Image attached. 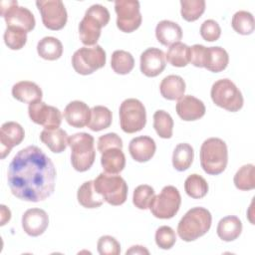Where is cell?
Returning a JSON list of instances; mask_svg holds the SVG:
<instances>
[{"instance_id": "obj_1", "label": "cell", "mask_w": 255, "mask_h": 255, "mask_svg": "<svg viewBox=\"0 0 255 255\" xmlns=\"http://www.w3.org/2000/svg\"><path fill=\"white\" fill-rule=\"evenodd\" d=\"M7 180L14 196L24 201L39 202L54 192L56 168L40 147L29 145L12 158Z\"/></svg>"}, {"instance_id": "obj_2", "label": "cell", "mask_w": 255, "mask_h": 255, "mask_svg": "<svg viewBox=\"0 0 255 255\" xmlns=\"http://www.w3.org/2000/svg\"><path fill=\"white\" fill-rule=\"evenodd\" d=\"M211 222L212 216L209 210L204 207H193L178 222L177 234L183 241H194L207 233Z\"/></svg>"}, {"instance_id": "obj_3", "label": "cell", "mask_w": 255, "mask_h": 255, "mask_svg": "<svg viewBox=\"0 0 255 255\" xmlns=\"http://www.w3.org/2000/svg\"><path fill=\"white\" fill-rule=\"evenodd\" d=\"M110 21L109 10L101 5L94 4L85 13L79 24V35L81 42L87 47L97 45L101 36V29Z\"/></svg>"}, {"instance_id": "obj_4", "label": "cell", "mask_w": 255, "mask_h": 255, "mask_svg": "<svg viewBox=\"0 0 255 255\" xmlns=\"http://www.w3.org/2000/svg\"><path fill=\"white\" fill-rule=\"evenodd\" d=\"M228 162V150L224 140L210 137L203 141L200 147V164L203 170L210 175L222 173Z\"/></svg>"}, {"instance_id": "obj_5", "label": "cell", "mask_w": 255, "mask_h": 255, "mask_svg": "<svg viewBox=\"0 0 255 255\" xmlns=\"http://www.w3.org/2000/svg\"><path fill=\"white\" fill-rule=\"evenodd\" d=\"M71 147V162L73 167L80 172L87 171L96 158L94 137L87 132L74 133L68 138Z\"/></svg>"}, {"instance_id": "obj_6", "label": "cell", "mask_w": 255, "mask_h": 255, "mask_svg": "<svg viewBox=\"0 0 255 255\" xmlns=\"http://www.w3.org/2000/svg\"><path fill=\"white\" fill-rule=\"evenodd\" d=\"M94 188L111 205H122L127 200L128 184L120 175L102 172L94 180Z\"/></svg>"}, {"instance_id": "obj_7", "label": "cell", "mask_w": 255, "mask_h": 255, "mask_svg": "<svg viewBox=\"0 0 255 255\" xmlns=\"http://www.w3.org/2000/svg\"><path fill=\"white\" fill-rule=\"evenodd\" d=\"M213 103L229 112H238L243 107V96L236 85L229 79L216 81L210 91Z\"/></svg>"}, {"instance_id": "obj_8", "label": "cell", "mask_w": 255, "mask_h": 255, "mask_svg": "<svg viewBox=\"0 0 255 255\" xmlns=\"http://www.w3.org/2000/svg\"><path fill=\"white\" fill-rule=\"evenodd\" d=\"M106 52L100 45L82 47L72 56V66L80 75H91L106 64Z\"/></svg>"}, {"instance_id": "obj_9", "label": "cell", "mask_w": 255, "mask_h": 255, "mask_svg": "<svg viewBox=\"0 0 255 255\" xmlns=\"http://www.w3.org/2000/svg\"><path fill=\"white\" fill-rule=\"evenodd\" d=\"M120 125L127 133L141 130L146 124L145 108L137 99H127L120 106Z\"/></svg>"}, {"instance_id": "obj_10", "label": "cell", "mask_w": 255, "mask_h": 255, "mask_svg": "<svg viewBox=\"0 0 255 255\" xmlns=\"http://www.w3.org/2000/svg\"><path fill=\"white\" fill-rule=\"evenodd\" d=\"M180 203L181 197L178 189L172 185H166L159 194L154 195L148 208L154 217L169 219L178 212Z\"/></svg>"}, {"instance_id": "obj_11", "label": "cell", "mask_w": 255, "mask_h": 255, "mask_svg": "<svg viewBox=\"0 0 255 255\" xmlns=\"http://www.w3.org/2000/svg\"><path fill=\"white\" fill-rule=\"evenodd\" d=\"M0 8L7 27H17L27 33L35 28L36 20L33 13L26 7L18 6L17 1H2Z\"/></svg>"}, {"instance_id": "obj_12", "label": "cell", "mask_w": 255, "mask_h": 255, "mask_svg": "<svg viewBox=\"0 0 255 255\" xmlns=\"http://www.w3.org/2000/svg\"><path fill=\"white\" fill-rule=\"evenodd\" d=\"M139 8V2L136 0H117L115 2L117 27L125 33L136 30L142 20Z\"/></svg>"}, {"instance_id": "obj_13", "label": "cell", "mask_w": 255, "mask_h": 255, "mask_svg": "<svg viewBox=\"0 0 255 255\" xmlns=\"http://www.w3.org/2000/svg\"><path fill=\"white\" fill-rule=\"evenodd\" d=\"M44 26L50 30L57 31L65 27L68 14L61 0H39L36 1Z\"/></svg>"}, {"instance_id": "obj_14", "label": "cell", "mask_w": 255, "mask_h": 255, "mask_svg": "<svg viewBox=\"0 0 255 255\" xmlns=\"http://www.w3.org/2000/svg\"><path fill=\"white\" fill-rule=\"evenodd\" d=\"M28 114L31 121L37 125L43 126L45 128H60L62 123V114L59 109L48 106L42 101L30 104Z\"/></svg>"}, {"instance_id": "obj_15", "label": "cell", "mask_w": 255, "mask_h": 255, "mask_svg": "<svg viewBox=\"0 0 255 255\" xmlns=\"http://www.w3.org/2000/svg\"><path fill=\"white\" fill-rule=\"evenodd\" d=\"M25 131L21 125L15 122H7L1 126L0 129V152L4 159L11 149L20 144L24 139Z\"/></svg>"}, {"instance_id": "obj_16", "label": "cell", "mask_w": 255, "mask_h": 255, "mask_svg": "<svg viewBox=\"0 0 255 255\" xmlns=\"http://www.w3.org/2000/svg\"><path fill=\"white\" fill-rule=\"evenodd\" d=\"M140 72L146 77H156L165 68V54L158 48H148L140 55Z\"/></svg>"}, {"instance_id": "obj_17", "label": "cell", "mask_w": 255, "mask_h": 255, "mask_svg": "<svg viewBox=\"0 0 255 255\" xmlns=\"http://www.w3.org/2000/svg\"><path fill=\"white\" fill-rule=\"evenodd\" d=\"M49 225V216L47 212L41 208H30L26 210L22 216V227L24 231L32 236L42 235Z\"/></svg>"}, {"instance_id": "obj_18", "label": "cell", "mask_w": 255, "mask_h": 255, "mask_svg": "<svg viewBox=\"0 0 255 255\" xmlns=\"http://www.w3.org/2000/svg\"><path fill=\"white\" fill-rule=\"evenodd\" d=\"M178 117L186 122L196 121L205 115V106L199 99L187 95L180 98L175 107Z\"/></svg>"}, {"instance_id": "obj_19", "label": "cell", "mask_w": 255, "mask_h": 255, "mask_svg": "<svg viewBox=\"0 0 255 255\" xmlns=\"http://www.w3.org/2000/svg\"><path fill=\"white\" fill-rule=\"evenodd\" d=\"M64 118L71 127L84 128L90 122L91 109L82 101H73L66 106Z\"/></svg>"}, {"instance_id": "obj_20", "label": "cell", "mask_w": 255, "mask_h": 255, "mask_svg": "<svg viewBox=\"0 0 255 255\" xmlns=\"http://www.w3.org/2000/svg\"><path fill=\"white\" fill-rule=\"evenodd\" d=\"M155 149V141L147 135L133 137L128 144L129 154L137 162L148 161L154 155Z\"/></svg>"}, {"instance_id": "obj_21", "label": "cell", "mask_w": 255, "mask_h": 255, "mask_svg": "<svg viewBox=\"0 0 255 255\" xmlns=\"http://www.w3.org/2000/svg\"><path fill=\"white\" fill-rule=\"evenodd\" d=\"M12 96L19 102L33 104L42 100L41 88L34 82L20 81L12 87Z\"/></svg>"}, {"instance_id": "obj_22", "label": "cell", "mask_w": 255, "mask_h": 255, "mask_svg": "<svg viewBox=\"0 0 255 255\" xmlns=\"http://www.w3.org/2000/svg\"><path fill=\"white\" fill-rule=\"evenodd\" d=\"M155 36L157 41L163 46H171L182 38V30L180 26L169 20L158 22L155 27Z\"/></svg>"}, {"instance_id": "obj_23", "label": "cell", "mask_w": 255, "mask_h": 255, "mask_svg": "<svg viewBox=\"0 0 255 255\" xmlns=\"http://www.w3.org/2000/svg\"><path fill=\"white\" fill-rule=\"evenodd\" d=\"M101 163L106 173L118 174L126 166V156L122 148L111 147L102 152Z\"/></svg>"}, {"instance_id": "obj_24", "label": "cell", "mask_w": 255, "mask_h": 255, "mask_svg": "<svg viewBox=\"0 0 255 255\" xmlns=\"http://www.w3.org/2000/svg\"><path fill=\"white\" fill-rule=\"evenodd\" d=\"M68 134L60 128H44L40 133V139L45 143L52 152H63L68 145Z\"/></svg>"}, {"instance_id": "obj_25", "label": "cell", "mask_w": 255, "mask_h": 255, "mask_svg": "<svg viewBox=\"0 0 255 255\" xmlns=\"http://www.w3.org/2000/svg\"><path fill=\"white\" fill-rule=\"evenodd\" d=\"M161 96L169 101L179 100L184 96L185 82L177 75H169L162 79L159 85Z\"/></svg>"}, {"instance_id": "obj_26", "label": "cell", "mask_w": 255, "mask_h": 255, "mask_svg": "<svg viewBox=\"0 0 255 255\" xmlns=\"http://www.w3.org/2000/svg\"><path fill=\"white\" fill-rule=\"evenodd\" d=\"M216 231L221 240L226 242L233 241L237 239L242 232V222L237 216H225L218 222Z\"/></svg>"}, {"instance_id": "obj_27", "label": "cell", "mask_w": 255, "mask_h": 255, "mask_svg": "<svg viewBox=\"0 0 255 255\" xmlns=\"http://www.w3.org/2000/svg\"><path fill=\"white\" fill-rule=\"evenodd\" d=\"M38 55L48 61L58 60L63 54V45L55 37H44L37 44Z\"/></svg>"}, {"instance_id": "obj_28", "label": "cell", "mask_w": 255, "mask_h": 255, "mask_svg": "<svg viewBox=\"0 0 255 255\" xmlns=\"http://www.w3.org/2000/svg\"><path fill=\"white\" fill-rule=\"evenodd\" d=\"M77 199L78 202L86 208H97L104 202L103 197L98 194L94 188V180L86 181L79 187Z\"/></svg>"}, {"instance_id": "obj_29", "label": "cell", "mask_w": 255, "mask_h": 255, "mask_svg": "<svg viewBox=\"0 0 255 255\" xmlns=\"http://www.w3.org/2000/svg\"><path fill=\"white\" fill-rule=\"evenodd\" d=\"M229 63V56L225 49L221 47H207V58L205 67L208 71L219 73L226 69Z\"/></svg>"}, {"instance_id": "obj_30", "label": "cell", "mask_w": 255, "mask_h": 255, "mask_svg": "<svg viewBox=\"0 0 255 255\" xmlns=\"http://www.w3.org/2000/svg\"><path fill=\"white\" fill-rule=\"evenodd\" d=\"M193 157L194 151L189 143H178L172 153V165L177 171H184L191 165Z\"/></svg>"}, {"instance_id": "obj_31", "label": "cell", "mask_w": 255, "mask_h": 255, "mask_svg": "<svg viewBox=\"0 0 255 255\" xmlns=\"http://www.w3.org/2000/svg\"><path fill=\"white\" fill-rule=\"evenodd\" d=\"M112 112L104 106H96L91 109V118L88 128L93 131L108 128L112 124Z\"/></svg>"}, {"instance_id": "obj_32", "label": "cell", "mask_w": 255, "mask_h": 255, "mask_svg": "<svg viewBox=\"0 0 255 255\" xmlns=\"http://www.w3.org/2000/svg\"><path fill=\"white\" fill-rule=\"evenodd\" d=\"M165 59L173 67H185L190 62V47L184 43L177 42L169 47Z\"/></svg>"}, {"instance_id": "obj_33", "label": "cell", "mask_w": 255, "mask_h": 255, "mask_svg": "<svg viewBox=\"0 0 255 255\" xmlns=\"http://www.w3.org/2000/svg\"><path fill=\"white\" fill-rule=\"evenodd\" d=\"M111 67L115 73L120 75L128 74L134 67V59L129 52L116 50L111 59Z\"/></svg>"}, {"instance_id": "obj_34", "label": "cell", "mask_w": 255, "mask_h": 255, "mask_svg": "<svg viewBox=\"0 0 255 255\" xmlns=\"http://www.w3.org/2000/svg\"><path fill=\"white\" fill-rule=\"evenodd\" d=\"M184 189L186 194L194 199L204 197L208 192V183L199 174H190L184 181Z\"/></svg>"}, {"instance_id": "obj_35", "label": "cell", "mask_w": 255, "mask_h": 255, "mask_svg": "<svg viewBox=\"0 0 255 255\" xmlns=\"http://www.w3.org/2000/svg\"><path fill=\"white\" fill-rule=\"evenodd\" d=\"M153 128L161 138H170L173 129V120L171 116L163 110L156 111L153 115Z\"/></svg>"}, {"instance_id": "obj_36", "label": "cell", "mask_w": 255, "mask_h": 255, "mask_svg": "<svg viewBox=\"0 0 255 255\" xmlns=\"http://www.w3.org/2000/svg\"><path fill=\"white\" fill-rule=\"evenodd\" d=\"M236 188L239 190H252L255 187V172L253 164L241 166L233 178Z\"/></svg>"}, {"instance_id": "obj_37", "label": "cell", "mask_w": 255, "mask_h": 255, "mask_svg": "<svg viewBox=\"0 0 255 255\" xmlns=\"http://www.w3.org/2000/svg\"><path fill=\"white\" fill-rule=\"evenodd\" d=\"M232 28L241 35H249L254 31V17L250 12L237 11L231 20Z\"/></svg>"}, {"instance_id": "obj_38", "label": "cell", "mask_w": 255, "mask_h": 255, "mask_svg": "<svg viewBox=\"0 0 255 255\" xmlns=\"http://www.w3.org/2000/svg\"><path fill=\"white\" fill-rule=\"evenodd\" d=\"M180 5L181 16L188 22L197 20L205 11L204 0H181Z\"/></svg>"}, {"instance_id": "obj_39", "label": "cell", "mask_w": 255, "mask_h": 255, "mask_svg": "<svg viewBox=\"0 0 255 255\" xmlns=\"http://www.w3.org/2000/svg\"><path fill=\"white\" fill-rule=\"evenodd\" d=\"M4 42L11 50H20L27 42V32L17 27H7L4 32Z\"/></svg>"}, {"instance_id": "obj_40", "label": "cell", "mask_w": 255, "mask_h": 255, "mask_svg": "<svg viewBox=\"0 0 255 255\" xmlns=\"http://www.w3.org/2000/svg\"><path fill=\"white\" fill-rule=\"evenodd\" d=\"M154 197V189L147 185V184H141L138 185L133 190L132 195V202L135 207L138 209H147L149 207V204Z\"/></svg>"}, {"instance_id": "obj_41", "label": "cell", "mask_w": 255, "mask_h": 255, "mask_svg": "<svg viewBox=\"0 0 255 255\" xmlns=\"http://www.w3.org/2000/svg\"><path fill=\"white\" fill-rule=\"evenodd\" d=\"M155 243L156 245L164 250L170 249L175 241H176V236L175 232L173 229L169 226H160L156 231H155Z\"/></svg>"}, {"instance_id": "obj_42", "label": "cell", "mask_w": 255, "mask_h": 255, "mask_svg": "<svg viewBox=\"0 0 255 255\" xmlns=\"http://www.w3.org/2000/svg\"><path fill=\"white\" fill-rule=\"evenodd\" d=\"M98 252L101 255H119L121 245L118 240L110 235H104L98 240Z\"/></svg>"}, {"instance_id": "obj_43", "label": "cell", "mask_w": 255, "mask_h": 255, "mask_svg": "<svg viewBox=\"0 0 255 255\" xmlns=\"http://www.w3.org/2000/svg\"><path fill=\"white\" fill-rule=\"evenodd\" d=\"M200 35L205 41L214 42L219 39L221 35V28L216 21L208 19L201 24Z\"/></svg>"}, {"instance_id": "obj_44", "label": "cell", "mask_w": 255, "mask_h": 255, "mask_svg": "<svg viewBox=\"0 0 255 255\" xmlns=\"http://www.w3.org/2000/svg\"><path fill=\"white\" fill-rule=\"evenodd\" d=\"M111 147L123 148V140L120 135L115 132H109L101 135L98 139V150L102 153Z\"/></svg>"}, {"instance_id": "obj_45", "label": "cell", "mask_w": 255, "mask_h": 255, "mask_svg": "<svg viewBox=\"0 0 255 255\" xmlns=\"http://www.w3.org/2000/svg\"><path fill=\"white\" fill-rule=\"evenodd\" d=\"M207 58V47L195 44L190 47V63L198 68H204Z\"/></svg>"}, {"instance_id": "obj_46", "label": "cell", "mask_w": 255, "mask_h": 255, "mask_svg": "<svg viewBox=\"0 0 255 255\" xmlns=\"http://www.w3.org/2000/svg\"><path fill=\"white\" fill-rule=\"evenodd\" d=\"M128 254H149L148 250L145 249L143 246L140 245H135V246H131L130 249H128L127 252Z\"/></svg>"}, {"instance_id": "obj_47", "label": "cell", "mask_w": 255, "mask_h": 255, "mask_svg": "<svg viewBox=\"0 0 255 255\" xmlns=\"http://www.w3.org/2000/svg\"><path fill=\"white\" fill-rule=\"evenodd\" d=\"M1 225H4L7 221L10 220L11 218V212L10 210L5 206V205H1Z\"/></svg>"}]
</instances>
